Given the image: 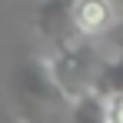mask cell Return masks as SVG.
I'll use <instances>...</instances> for the list:
<instances>
[{
  "mask_svg": "<svg viewBox=\"0 0 123 123\" xmlns=\"http://www.w3.org/2000/svg\"><path fill=\"white\" fill-rule=\"evenodd\" d=\"M110 3H113V7H117V10L123 13V0H110Z\"/></svg>",
  "mask_w": 123,
  "mask_h": 123,
  "instance_id": "obj_8",
  "label": "cell"
},
{
  "mask_svg": "<svg viewBox=\"0 0 123 123\" xmlns=\"http://www.w3.org/2000/svg\"><path fill=\"white\" fill-rule=\"evenodd\" d=\"M70 123H110V110H106V97L90 90L73 100V113H70Z\"/></svg>",
  "mask_w": 123,
  "mask_h": 123,
  "instance_id": "obj_5",
  "label": "cell"
},
{
  "mask_svg": "<svg viewBox=\"0 0 123 123\" xmlns=\"http://www.w3.org/2000/svg\"><path fill=\"white\" fill-rule=\"evenodd\" d=\"M50 73L53 80L60 83V90L77 100L83 93H90L97 86V77H100V50H97V40L93 37H80L70 47H60L50 53Z\"/></svg>",
  "mask_w": 123,
  "mask_h": 123,
  "instance_id": "obj_2",
  "label": "cell"
},
{
  "mask_svg": "<svg viewBox=\"0 0 123 123\" xmlns=\"http://www.w3.org/2000/svg\"><path fill=\"white\" fill-rule=\"evenodd\" d=\"M100 43H110L113 50H123V13L117 17V23H113V27L100 37Z\"/></svg>",
  "mask_w": 123,
  "mask_h": 123,
  "instance_id": "obj_7",
  "label": "cell"
},
{
  "mask_svg": "<svg viewBox=\"0 0 123 123\" xmlns=\"http://www.w3.org/2000/svg\"><path fill=\"white\" fill-rule=\"evenodd\" d=\"M77 0H40L33 10V27L40 33L43 43H50V50L70 47L83 37L77 27V13H73Z\"/></svg>",
  "mask_w": 123,
  "mask_h": 123,
  "instance_id": "obj_3",
  "label": "cell"
},
{
  "mask_svg": "<svg viewBox=\"0 0 123 123\" xmlns=\"http://www.w3.org/2000/svg\"><path fill=\"white\" fill-rule=\"evenodd\" d=\"M73 13H77L80 33L83 37H93V40H100L103 33L117 23V17H120V10L110 0H77Z\"/></svg>",
  "mask_w": 123,
  "mask_h": 123,
  "instance_id": "obj_4",
  "label": "cell"
},
{
  "mask_svg": "<svg viewBox=\"0 0 123 123\" xmlns=\"http://www.w3.org/2000/svg\"><path fill=\"white\" fill-rule=\"evenodd\" d=\"M7 103L17 123H70L73 100L53 80L47 60H20L7 77Z\"/></svg>",
  "mask_w": 123,
  "mask_h": 123,
  "instance_id": "obj_1",
  "label": "cell"
},
{
  "mask_svg": "<svg viewBox=\"0 0 123 123\" xmlns=\"http://www.w3.org/2000/svg\"><path fill=\"white\" fill-rule=\"evenodd\" d=\"M93 90L103 97H120L123 93V50H117V57L100 63V77H97Z\"/></svg>",
  "mask_w": 123,
  "mask_h": 123,
  "instance_id": "obj_6",
  "label": "cell"
}]
</instances>
